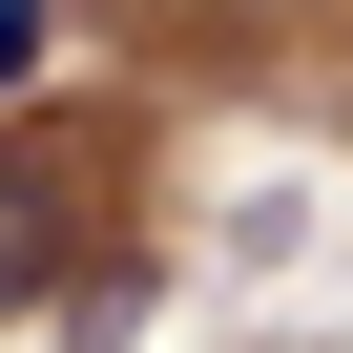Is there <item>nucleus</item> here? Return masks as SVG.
I'll use <instances>...</instances> for the list:
<instances>
[{
  "label": "nucleus",
  "instance_id": "obj_2",
  "mask_svg": "<svg viewBox=\"0 0 353 353\" xmlns=\"http://www.w3.org/2000/svg\"><path fill=\"white\" fill-rule=\"evenodd\" d=\"M42 21H63V0H0V104L42 83Z\"/></svg>",
  "mask_w": 353,
  "mask_h": 353
},
{
  "label": "nucleus",
  "instance_id": "obj_1",
  "mask_svg": "<svg viewBox=\"0 0 353 353\" xmlns=\"http://www.w3.org/2000/svg\"><path fill=\"white\" fill-rule=\"evenodd\" d=\"M42 270H63V166H42V145H0V312H21Z\"/></svg>",
  "mask_w": 353,
  "mask_h": 353
}]
</instances>
